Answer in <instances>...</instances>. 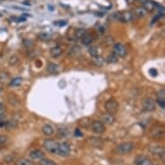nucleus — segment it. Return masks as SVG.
I'll return each instance as SVG.
<instances>
[{
  "instance_id": "nucleus-31",
  "label": "nucleus",
  "mask_w": 165,
  "mask_h": 165,
  "mask_svg": "<svg viewBox=\"0 0 165 165\" xmlns=\"http://www.w3.org/2000/svg\"><path fill=\"white\" fill-rule=\"evenodd\" d=\"M68 133V130L67 129L66 127L62 126V127H60L59 130H58V134L61 136V137H66Z\"/></svg>"
},
{
  "instance_id": "nucleus-4",
  "label": "nucleus",
  "mask_w": 165,
  "mask_h": 165,
  "mask_svg": "<svg viewBox=\"0 0 165 165\" xmlns=\"http://www.w3.org/2000/svg\"><path fill=\"white\" fill-rule=\"evenodd\" d=\"M142 107L144 112H152L156 109V102L150 98H146L142 101Z\"/></svg>"
},
{
  "instance_id": "nucleus-17",
  "label": "nucleus",
  "mask_w": 165,
  "mask_h": 165,
  "mask_svg": "<svg viewBox=\"0 0 165 165\" xmlns=\"http://www.w3.org/2000/svg\"><path fill=\"white\" fill-rule=\"evenodd\" d=\"M10 74L5 71H0V83L3 85H6L10 83Z\"/></svg>"
},
{
  "instance_id": "nucleus-37",
  "label": "nucleus",
  "mask_w": 165,
  "mask_h": 165,
  "mask_svg": "<svg viewBox=\"0 0 165 165\" xmlns=\"http://www.w3.org/2000/svg\"><path fill=\"white\" fill-rule=\"evenodd\" d=\"M95 62H96V64H97L98 66H101L102 63H103V59L101 57H99V56H98V57L95 58Z\"/></svg>"
},
{
  "instance_id": "nucleus-20",
  "label": "nucleus",
  "mask_w": 165,
  "mask_h": 165,
  "mask_svg": "<svg viewBox=\"0 0 165 165\" xmlns=\"http://www.w3.org/2000/svg\"><path fill=\"white\" fill-rule=\"evenodd\" d=\"M133 14H134V16L138 17H144L147 15V11L143 7H138V8H136L134 10Z\"/></svg>"
},
{
  "instance_id": "nucleus-11",
  "label": "nucleus",
  "mask_w": 165,
  "mask_h": 165,
  "mask_svg": "<svg viewBox=\"0 0 165 165\" xmlns=\"http://www.w3.org/2000/svg\"><path fill=\"white\" fill-rule=\"evenodd\" d=\"M136 165H153L151 161L149 159L148 157H144V156H138L135 158L134 161Z\"/></svg>"
},
{
  "instance_id": "nucleus-9",
  "label": "nucleus",
  "mask_w": 165,
  "mask_h": 165,
  "mask_svg": "<svg viewBox=\"0 0 165 165\" xmlns=\"http://www.w3.org/2000/svg\"><path fill=\"white\" fill-rule=\"evenodd\" d=\"M141 4L142 7L149 12H153L157 8V4L152 2L151 0H142Z\"/></svg>"
},
{
  "instance_id": "nucleus-39",
  "label": "nucleus",
  "mask_w": 165,
  "mask_h": 165,
  "mask_svg": "<svg viewBox=\"0 0 165 165\" xmlns=\"http://www.w3.org/2000/svg\"><path fill=\"white\" fill-rule=\"evenodd\" d=\"M75 135L78 136V137H81V136H82V133L80 132L79 129H75Z\"/></svg>"
},
{
  "instance_id": "nucleus-6",
  "label": "nucleus",
  "mask_w": 165,
  "mask_h": 165,
  "mask_svg": "<svg viewBox=\"0 0 165 165\" xmlns=\"http://www.w3.org/2000/svg\"><path fill=\"white\" fill-rule=\"evenodd\" d=\"M113 54L116 55L118 57H125L126 54H127V50L125 48V46H124L121 43H116L115 45L113 46Z\"/></svg>"
},
{
  "instance_id": "nucleus-23",
  "label": "nucleus",
  "mask_w": 165,
  "mask_h": 165,
  "mask_svg": "<svg viewBox=\"0 0 165 165\" xmlns=\"http://www.w3.org/2000/svg\"><path fill=\"white\" fill-rule=\"evenodd\" d=\"M87 34V30L85 29H77L74 32V36L77 39H81L83 36Z\"/></svg>"
},
{
  "instance_id": "nucleus-25",
  "label": "nucleus",
  "mask_w": 165,
  "mask_h": 165,
  "mask_svg": "<svg viewBox=\"0 0 165 165\" xmlns=\"http://www.w3.org/2000/svg\"><path fill=\"white\" fill-rule=\"evenodd\" d=\"M16 165H34V164L28 160V159H25V158H20V159H17V162H16Z\"/></svg>"
},
{
  "instance_id": "nucleus-16",
  "label": "nucleus",
  "mask_w": 165,
  "mask_h": 165,
  "mask_svg": "<svg viewBox=\"0 0 165 165\" xmlns=\"http://www.w3.org/2000/svg\"><path fill=\"white\" fill-rule=\"evenodd\" d=\"M44 156V153L40 149H34L30 153V157L31 159H42Z\"/></svg>"
},
{
  "instance_id": "nucleus-3",
  "label": "nucleus",
  "mask_w": 165,
  "mask_h": 165,
  "mask_svg": "<svg viewBox=\"0 0 165 165\" xmlns=\"http://www.w3.org/2000/svg\"><path fill=\"white\" fill-rule=\"evenodd\" d=\"M134 144L132 142H125L117 146L116 151L119 154H128L134 149Z\"/></svg>"
},
{
  "instance_id": "nucleus-1",
  "label": "nucleus",
  "mask_w": 165,
  "mask_h": 165,
  "mask_svg": "<svg viewBox=\"0 0 165 165\" xmlns=\"http://www.w3.org/2000/svg\"><path fill=\"white\" fill-rule=\"evenodd\" d=\"M112 19L116 21H120L123 23H128L133 20L134 14L131 11H125L124 13H113L112 16H111Z\"/></svg>"
},
{
  "instance_id": "nucleus-35",
  "label": "nucleus",
  "mask_w": 165,
  "mask_h": 165,
  "mask_svg": "<svg viewBox=\"0 0 165 165\" xmlns=\"http://www.w3.org/2000/svg\"><path fill=\"white\" fill-rule=\"evenodd\" d=\"M4 115V106L3 102L0 100V116Z\"/></svg>"
},
{
  "instance_id": "nucleus-40",
  "label": "nucleus",
  "mask_w": 165,
  "mask_h": 165,
  "mask_svg": "<svg viewBox=\"0 0 165 165\" xmlns=\"http://www.w3.org/2000/svg\"><path fill=\"white\" fill-rule=\"evenodd\" d=\"M55 24H59V25H65L66 24V22H61L60 24L59 23H57V22H55Z\"/></svg>"
},
{
  "instance_id": "nucleus-15",
  "label": "nucleus",
  "mask_w": 165,
  "mask_h": 165,
  "mask_svg": "<svg viewBox=\"0 0 165 165\" xmlns=\"http://www.w3.org/2000/svg\"><path fill=\"white\" fill-rule=\"evenodd\" d=\"M149 151L152 154H156V155L160 156L161 154L164 153V149L160 145H151V146H149Z\"/></svg>"
},
{
  "instance_id": "nucleus-13",
  "label": "nucleus",
  "mask_w": 165,
  "mask_h": 165,
  "mask_svg": "<svg viewBox=\"0 0 165 165\" xmlns=\"http://www.w3.org/2000/svg\"><path fill=\"white\" fill-rule=\"evenodd\" d=\"M157 103L162 108L165 107V90L161 89L157 92Z\"/></svg>"
},
{
  "instance_id": "nucleus-36",
  "label": "nucleus",
  "mask_w": 165,
  "mask_h": 165,
  "mask_svg": "<svg viewBox=\"0 0 165 165\" xmlns=\"http://www.w3.org/2000/svg\"><path fill=\"white\" fill-rule=\"evenodd\" d=\"M149 74H150L151 76H153V77H156L157 75V69H155V68H150L149 71Z\"/></svg>"
},
{
  "instance_id": "nucleus-7",
  "label": "nucleus",
  "mask_w": 165,
  "mask_h": 165,
  "mask_svg": "<svg viewBox=\"0 0 165 165\" xmlns=\"http://www.w3.org/2000/svg\"><path fill=\"white\" fill-rule=\"evenodd\" d=\"M71 152V147L67 143H61L59 144V149H58L57 154H59L61 157H67L70 154Z\"/></svg>"
},
{
  "instance_id": "nucleus-28",
  "label": "nucleus",
  "mask_w": 165,
  "mask_h": 165,
  "mask_svg": "<svg viewBox=\"0 0 165 165\" xmlns=\"http://www.w3.org/2000/svg\"><path fill=\"white\" fill-rule=\"evenodd\" d=\"M18 62H19V59L17 55H12L9 59V64L10 66H16V65H17Z\"/></svg>"
},
{
  "instance_id": "nucleus-12",
  "label": "nucleus",
  "mask_w": 165,
  "mask_h": 165,
  "mask_svg": "<svg viewBox=\"0 0 165 165\" xmlns=\"http://www.w3.org/2000/svg\"><path fill=\"white\" fill-rule=\"evenodd\" d=\"M100 118H101V122L103 124H112L115 122V118L113 117L112 114H110V113L102 114L100 116Z\"/></svg>"
},
{
  "instance_id": "nucleus-30",
  "label": "nucleus",
  "mask_w": 165,
  "mask_h": 165,
  "mask_svg": "<svg viewBox=\"0 0 165 165\" xmlns=\"http://www.w3.org/2000/svg\"><path fill=\"white\" fill-rule=\"evenodd\" d=\"M40 165H57L56 163H55L54 161L50 160V159H41L39 162Z\"/></svg>"
},
{
  "instance_id": "nucleus-29",
  "label": "nucleus",
  "mask_w": 165,
  "mask_h": 165,
  "mask_svg": "<svg viewBox=\"0 0 165 165\" xmlns=\"http://www.w3.org/2000/svg\"><path fill=\"white\" fill-rule=\"evenodd\" d=\"M38 38L41 41H49L51 38V35L48 33H40L38 34Z\"/></svg>"
},
{
  "instance_id": "nucleus-22",
  "label": "nucleus",
  "mask_w": 165,
  "mask_h": 165,
  "mask_svg": "<svg viewBox=\"0 0 165 165\" xmlns=\"http://www.w3.org/2000/svg\"><path fill=\"white\" fill-rule=\"evenodd\" d=\"M22 82H23V79L20 78V77H17V78L11 80L9 84H10V86L12 87H17L21 86V85H22Z\"/></svg>"
},
{
  "instance_id": "nucleus-33",
  "label": "nucleus",
  "mask_w": 165,
  "mask_h": 165,
  "mask_svg": "<svg viewBox=\"0 0 165 165\" xmlns=\"http://www.w3.org/2000/svg\"><path fill=\"white\" fill-rule=\"evenodd\" d=\"M13 159H14V156H13V155H7V156H5V157H4V162L7 163V164L11 163V162L13 161Z\"/></svg>"
},
{
  "instance_id": "nucleus-27",
  "label": "nucleus",
  "mask_w": 165,
  "mask_h": 165,
  "mask_svg": "<svg viewBox=\"0 0 165 165\" xmlns=\"http://www.w3.org/2000/svg\"><path fill=\"white\" fill-rule=\"evenodd\" d=\"M118 57L114 55V54H112V55H110L109 56L107 59V62L109 63V64H112V63H116L117 61H118Z\"/></svg>"
},
{
  "instance_id": "nucleus-8",
  "label": "nucleus",
  "mask_w": 165,
  "mask_h": 165,
  "mask_svg": "<svg viewBox=\"0 0 165 165\" xmlns=\"http://www.w3.org/2000/svg\"><path fill=\"white\" fill-rule=\"evenodd\" d=\"M91 127L92 132L95 133H103L106 131V127L104 124L101 121H98V120H94L92 121L91 124Z\"/></svg>"
},
{
  "instance_id": "nucleus-2",
  "label": "nucleus",
  "mask_w": 165,
  "mask_h": 165,
  "mask_svg": "<svg viewBox=\"0 0 165 165\" xmlns=\"http://www.w3.org/2000/svg\"><path fill=\"white\" fill-rule=\"evenodd\" d=\"M43 147L50 153L57 154L58 149H59V144L56 141L53 140V139H46V140L44 141V143H43Z\"/></svg>"
},
{
  "instance_id": "nucleus-24",
  "label": "nucleus",
  "mask_w": 165,
  "mask_h": 165,
  "mask_svg": "<svg viewBox=\"0 0 165 165\" xmlns=\"http://www.w3.org/2000/svg\"><path fill=\"white\" fill-rule=\"evenodd\" d=\"M8 100H9V103L11 105V106H17V104H18V99L16 97V95H14L13 93H10V94H9V97H8Z\"/></svg>"
},
{
  "instance_id": "nucleus-32",
  "label": "nucleus",
  "mask_w": 165,
  "mask_h": 165,
  "mask_svg": "<svg viewBox=\"0 0 165 165\" xmlns=\"http://www.w3.org/2000/svg\"><path fill=\"white\" fill-rule=\"evenodd\" d=\"M81 53V49H80V47H78V46H74L71 50H70V52H69V54H71L72 55H79Z\"/></svg>"
},
{
  "instance_id": "nucleus-5",
  "label": "nucleus",
  "mask_w": 165,
  "mask_h": 165,
  "mask_svg": "<svg viewBox=\"0 0 165 165\" xmlns=\"http://www.w3.org/2000/svg\"><path fill=\"white\" fill-rule=\"evenodd\" d=\"M105 107H106V110L107 111L108 113L114 114V113L117 112V111L118 109V102L116 101L115 99H111L106 102Z\"/></svg>"
},
{
  "instance_id": "nucleus-19",
  "label": "nucleus",
  "mask_w": 165,
  "mask_h": 165,
  "mask_svg": "<svg viewBox=\"0 0 165 165\" xmlns=\"http://www.w3.org/2000/svg\"><path fill=\"white\" fill-rule=\"evenodd\" d=\"M62 54V50L60 47H54L50 50V55L53 58H57Z\"/></svg>"
},
{
  "instance_id": "nucleus-34",
  "label": "nucleus",
  "mask_w": 165,
  "mask_h": 165,
  "mask_svg": "<svg viewBox=\"0 0 165 165\" xmlns=\"http://www.w3.org/2000/svg\"><path fill=\"white\" fill-rule=\"evenodd\" d=\"M10 20H12L13 22H17V23H19V22H24V21H25V18H23V17H10Z\"/></svg>"
},
{
  "instance_id": "nucleus-18",
  "label": "nucleus",
  "mask_w": 165,
  "mask_h": 165,
  "mask_svg": "<svg viewBox=\"0 0 165 165\" xmlns=\"http://www.w3.org/2000/svg\"><path fill=\"white\" fill-rule=\"evenodd\" d=\"M42 132H43L44 135L50 137V136H52V135L54 134L55 129H54L53 126L50 125V124H45V125L42 127Z\"/></svg>"
},
{
  "instance_id": "nucleus-14",
  "label": "nucleus",
  "mask_w": 165,
  "mask_h": 165,
  "mask_svg": "<svg viewBox=\"0 0 165 165\" xmlns=\"http://www.w3.org/2000/svg\"><path fill=\"white\" fill-rule=\"evenodd\" d=\"M47 71L50 74H57L60 72V67L55 63H50L47 66Z\"/></svg>"
},
{
  "instance_id": "nucleus-26",
  "label": "nucleus",
  "mask_w": 165,
  "mask_h": 165,
  "mask_svg": "<svg viewBox=\"0 0 165 165\" xmlns=\"http://www.w3.org/2000/svg\"><path fill=\"white\" fill-rule=\"evenodd\" d=\"M88 52H89V54H90L93 58H96L98 57V56H99V50H98L97 47H91V48H89Z\"/></svg>"
},
{
  "instance_id": "nucleus-21",
  "label": "nucleus",
  "mask_w": 165,
  "mask_h": 165,
  "mask_svg": "<svg viewBox=\"0 0 165 165\" xmlns=\"http://www.w3.org/2000/svg\"><path fill=\"white\" fill-rule=\"evenodd\" d=\"M92 40H93L92 36H90V35H87V34H86V35L83 36L82 38H81L82 44L83 45H85V46H88V45H90L92 42Z\"/></svg>"
},
{
  "instance_id": "nucleus-10",
  "label": "nucleus",
  "mask_w": 165,
  "mask_h": 165,
  "mask_svg": "<svg viewBox=\"0 0 165 165\" xmlns=\"http://www.w3.org/2000/svg\"><path fill=\"white\" fill-rule=\"evenodd\" d=\"M150 133L154 138L160 139V138H163L164 137V129L163 127H156V128L152 129Z\"/></svg>"
},
{
  "instance_id": "nucleus-38",
  "label": "nucleus",
  "mask_w": 165,
  "mask_h": 165,
  "mask_svg": "<svg viewBox=\"0 0 165 165\" xmlns=\"http://www.w3.org/2000/svg\"><path fill=\"white\" fill-rule=\"evenodd\" d=\"M6 140H7V138H6L5 136L0 135V145L3 144H4V143L6 142Z\"/></svg>"
}]
</instances>
